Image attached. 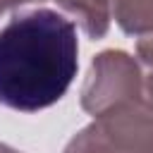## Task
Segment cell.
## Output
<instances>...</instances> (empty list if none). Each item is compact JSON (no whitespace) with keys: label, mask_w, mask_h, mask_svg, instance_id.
Returning <instances> with one entry per match:
<instances>
[{"label":"cell","mask_w":153,"mask_h":153,"mask_svg":"<svg viewBox=\"0 0 153 153\" xmlns=\"http://www.w3.org/2000/svg\"><path fill=\"white\" fill-rule=\"evenodd\" d=\"M76 26L65 14L38 7L14 14L0 31V105L38 112L57 103L79 67Z\"/></svg>","instance_id":"cell-1"},{"label":"cell","mask_w":153,"mask_h":153,"mask_svg":"<svg viewBox=\"0 0 153 153\" xmlns=\"http://www.w3.org/2000/svg\"><path fill=\"white\" fill-rule=\"evenodd\" d=\"M65 153H153V108L127 103L96 115Z\"/></svg>","instance_id":"cell-2"},{"label":"cell","mask_w":153,"mask_h":153,"mask_svg":"<svg viewBox=\"0 0 153 153\" xmlns=\"http://www.w3.org/2000/svg\"><path fill=\"white\" fill-rule=\"evenodd\" d=\"M141 76L143 69L122 50L96 55L81 86V108L96 117L127 103H141Z\"/></svg>","instance_id":"cell-3"},{"label":"cell","mask_w":153,"mask_h":153,"mask_svg":"<svg viewBox=\"0 0 153 153\" xmlns=\"http://www.w3.org/2000/svg\"><path fill=\"white\" fill-rule=\"evenodd\" d=\"M86 31L88 38H103L108 33L112 12L110 0H57Z\"/></svg>","instance_id":"cell-4"},{"label":"cell","mask_w":153,"mask_h":153,"mask_svg":"<svg viewBox=\"0 0 153 153\" xmlns=\"http://www.w3.org/2000/svg\"><path fill=\"white\" fill-rule=\"evenodd\" d=\"M110 12L129 36L153 31V0H110Z\"/></svg>","instance_id":"cell-5"},{"label":"cell","mask_w":153,"mask_h":153,"mask_svg":"<svg viewBox=\"0 0 153 153\" xmlns=\"http://www.w3.org/2000/svg\"><path fill=\"white\" fill-rule=\"evenodd\" d=\"M136 53H139V57H141L143 65H151V67H153V31L139 36V41H136Z\"/></svg>","instance_id":"cell-6"},{"label":"cell","mask_w":153,"mask_h":153,"mask_svg":"<svg viewBox=\"0 0 153 153\" xmlns=\"http://www.w3.org/2000/svg\"><path fill=\"white\" fill-rule=\"evenodd\" d=\"M143 76H141V103L153 108V67L143 65Z\"/></svg>","instance_id":"cell-7"},{"label":"cell","mask_w":153,"mask_h":153,"mask_svg":"<svg viewBox=\"0 0 153 153\" xmlns=\"http://www.w3.org/2000/svg\"><path fill=\"white\" fill-rule=\"evenodd\" d=\"M24 2H31V0H0V14H5L7 10H14V7L24 5Z\"/></svg>","instance_id":"cell-8"},{"label":"cell","mask_w":153,"mask_h":153,"mask_svg":"<svg viewBox=\"0 0 153 153\" xmlns=\"http://www.w3.org/2000/svg\"><path fill=\"white\" fill-rule=\"evenodd\" d=\"M0 153H19V151H14V148H10V146L0 143Z\"/></svg>","instance_id":"cell-9"}]
</instances>
